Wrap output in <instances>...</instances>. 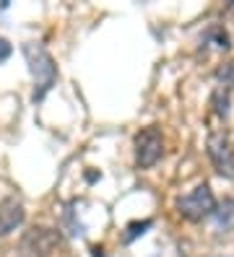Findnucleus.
<instances>
[{"mask_svg": "<svg viewBox=\"0 0 234 257\" xmlns=\"http://www.w3.org/2000/svg\"><path fill=\"white\" fill-rule=\"evenodd\" d=\"M24 57H26V63H29L31 78H34L37 86H39V91L34 94V99H42L47 88L55 83L57 68H55V63H52L50 52H47L42 44H37V42H26V44H24Z\"/></svg>", "mask_w": 234, "mask_h": 257, "instance_id": "f257e3e1", "label": "nucleus"}, {"mask_svg": "<svg viewBox=\"0 0 234 257\" xmlns=\"http://www.w3.org/2000/svg\"><path fill=\"white\" fill-rule=\"evenodd\" d=\"M177 213L187 221H203L216 213V198L208 185H198L177 198Z\"/></svg>", "mask_w": 234, "mask_h": 257, "instance_id": "f03ea898", "label": "nucleus"}, {"mask_svg": "<svg viewBox=\"0 0 234 257\" xmlns=\"http://www.w3.org/2000/svg\"><path fill=\"white\" fill-rule=\"evenodd\" d=\"M162 154H164V138L156 127H146L135 135V161L140 169H151L162 159Z\"/></svg>", "mask_w": 234, "mask_h": 257, "instance_id": "7ed1b4c3", "label": "nucleus"}, {"mask_svg": "<svg viewBox=\"0 0 234 257\" xmlns=\"http://www.w3.org/2000/svg\"><path fill=\"white\" fill-rule=\"evenodd\" d=\"M60 244V234L52 229H31L21 239V257H50Z\"/></svg>", "mask_w": 234, "mask_h": 257, "instance_id": "20e7f679", "label": "nucleus"}, {"mask_svg": "<svg viewBox=\"0 0 234 257\" xmlns=\"http://www.w3.org/2000/svg\"><path fill=\"white\" fill-rule=\"evenodd\" d=\"M208 156H211V161H213L218 174L234 179V148L226 141V135H221V133L211 135V138H208Z\"/></svg>", "mask_w": 234, "mask_h": 257, "instance_id": "39448f33", "label": "nucleus"}, {"mask_svg": "<svg viewBox=\"0 0 234 257\" xmlns=\"http://www.w3.org/2000/svg\"><path fill=\"white\" fill-rule=\"evenodd\" d=\"M24 205L19 198H6L0 200V236L16 231L24 223Z\"/></svg>", "mask_w": 234, "mask_h": 257, "instance_id": "423d86ee", "label": "nucleus"}, {"mask_svg": "<svg viewBox=\"0 0 234 257\" xmlns=\"http://www.w3.org/2000/svg\"><path fill=\"white\" fill-rule=\"evenodd\" d=\"M216 229L218 231H231L234 229V200H224L221 208H216Z\"/></svg>", "mask_w": 234, "mask_h": 257, "instance_id": "0eeeda50", "label": "nucleus"}, {"mask_svg": "<svg viewBox=\"0 0 234 257\" xmlns=\"http://www.w3.org/2000/svg\"><path fill=\"white\" fill-rule=\"evenodd\" d=\"M151 229V221H140V223H130L128 226V234H125V241H133L135 236H143Z\"/></svg>", "mask_w": 234, "mask_h": 257, "instance_id": "6e6552de", "label": "nucleus"}, {"mask_svg": "<svg viewBox=\"0 0 234 257\" xmlns=\"http://www.w3.org/2000/svg\"><path fill=\"white\" fill-rule=\"evenodd\" d=\"M8 55H11V44L0 37V63H3V60H8Z\"/></svg>", "mask_w": 234, "mask_h": 257, "instance_id": "1a4fd4ad", "label": "nucleus"}]
</instances>
